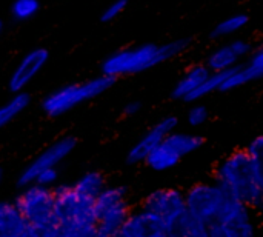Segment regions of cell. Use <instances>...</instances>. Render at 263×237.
Masks as SVG:
<instances>
[{
  "label": "cell",
  "mask_w": 263,
  "mask_h": 237,
  "mask_svg": "<svg viewBox=\"0 0 263 237\" xmlns=\"http://www.w3.org/2000/svg\"><path fill=\"white\" fill-rule=\"evenodd\" d=\"M214 182L228 196L260 213L263 204L262 159L251 157L245 150H236L217 163Z\"/></svg>",
  "instance_id": "6da1fadb"
},
{
  "label": "cell",
  "mask_w": 263,
  "mask_h": 237,
  "mask_svg": "<svg viewBox=\"0 0 263 237\" xmlns=\"http://www.w3.org/2000/svg\"><path fill=\"white\" fill-rule=\"evenodd\" d=\"M230 46H231V49L234 51V54L237 56L239 60L248 59L250 54L256 49L253 42H250L247 39H234L233 42H230Z\"/></svg>",
  "instance_id": "83f0119b"
},
{
  "label": "cell",
  "mask_w": 263,
  "mask_h": 237,
  "mask_svg": "<svg viewBox=\"0 0 263 237\" xmlns=\"http://www.w3.org/2000/svg\"><path fill=\"white\" fill-rule=\"evenodd\" d=\"M180 157L177 154H174L163 142L160 145H157L145 159L143 163L148 165V168H151L153 171H170L173 168H176L180 163Z\"/></svg>",
  "instance_id": "ac0fdd59"
},
{
  "label": "cell",
  "mask_w": 263,
  "mask_h": 237,
  "mask_svg": "<svg viewBox=\"0 0 263 237\" xmlns=\"http://www.w3.org/2000/svg\"><path fill=\"white\" fill-rule=\"evenodd\" d=\"M77 147V139L72 136H63L57 139L52 145H49L46 150H43L26 168L22 171L18 177V185L26 187L34 182L35 176L46 170V168H57L59 163H62Z\"/></svg>",
  "instance_id": "30bf717a"
},
{
  "label": "cell",
  "mask_w": 263,
  "mask_h": 237,
  "mask_svg": "<svg viewBox=\"0 0 263 237\" xmlns=\"http://www.w3.org/2000/svg\"><path fill=\"white\" fill-rule=\"evenodd\" d=\"M126 6H128V0H114L112 3H109L106 8H105V11L102 12V17H100V20L102 22H112V20H116L125 9H126Z\"/></svg>",
  "instance_id": "4316f807"
},
{
  "label": "cell",
  "mask_w": 263,
  "mask_h": 237,
  "mask_svg": "<svg viewBox=\"0 0 263 237\" xmlns=\"http://www.w3.org/2000/svg\"><path fill=\"white\" fill-rule=\"evenodd\" d=\"M245 151L251 156V157H254V159H262V154H263V137L262 136H257V137H254L250 143H248V147L245 148Z\"/></svg>",
  "instance_id": "4dcf8cb0"
},
{
  "label": "cell",
  "mask_w": 263,
  "mask_h": 237,
  "mask_svg": "<svg viewBox=\"0 0 263 237\" xmlns=\"http://www.w3.org/2000/svg\"><path fill=\"white\" fill-rule=\"evenodd\" d=\"M34 236L35 237H65V228L54 219L52 222L35 228L34 230Z\"/></svg>",
  "instance_id": "f1b7e54d"
},
{
  "label": "cell",
  "mask_w": 263,
  "mask_h": 237,
  "mask_svg": "<svg viewBox=\"0 0 263 237\" xmlns=\"http://www.w3.org/2000/svg\"><path fill=\"white\" fill-rule=\"evenodd\" d=\"M263 76V51L256 48L245 65H236L231 68L220 86V91H231L240 86H245L251 82L259 80Z\"/></svg>",
  "instance_id": "5bb4252c"
},
{
  "label": "cell",
  "mask_w": 263,
  "mask_h": 237,
  "mask_svg": "<svg viewBox=\"0 0 263 237\" xmlns=\"http://www.w3.org/2000/svg\"><path fill=\"white\" fill-rule=\"evenodd\" d=\"M239 59L234 54V51L231 49L230 43L222 45L219 48H216L206 59V68L211 72H222V71H228L231 68H234L236 65H239Z\"/></svg>",
  "instance_id": "44dd1931"
},
{
  "label": "cell",
  "mask_w": 263,
  "mask_h": 237,
  "mask_svg": "<svg viewBox=\"0 0 263 237\" xmlns=\"http://www.w3.org/2000/svg\"><path fill=\"white\" fill-rule=\"evenodd\" d=\"M23 190L15 197L14 204L18 208L20 214L29 224L32 230L40 228L54 217V190L42 187L37 184H29L22 187Z\"/></svg>",
  "instance_id": "52a82bcc"
},
{
  "label": "cell",
  "mask_w": 263,
  "mask_h": 237,
  "mask_svg": "<svg viewBox=\"0 0 263 237\" xmlns=\"http://www.w3.org/2000/svg\"><path fill=\"white\" fill-rule=\"evenodd\" d=\"M31 103L29 94L25 91L15 93L14 97H11L5 105L0 106V130L5 128L8 123H11L18 114H22Z\"/></svg>",
  "instance_id": "7402d4cb"
},
{
  "label": "cell",
  "mask_w": 263,
  "mask_h": 237,
  "mask_svg": "<svg viewBox=\"0 0 263 237\" xmlns=\"http://www.w3.org/2000/svg\"><path fill=\"white\" fill-rule=\"evenodd\" d=\"M114 83H116V79L102 74L83 83H71V85L62 86L43 99L42 110L46 116L52 119L60 117L69 113L71 110H74L77 105L105 94L108 89L112 88Z\"/></svg>",
  "instance_id": "3957f363"
},
{
  "label": "cell",
  "mask_w": 263,
  "mask_h": 237,
  "mask_svg": "<svg viewBox=\"0 0 263 237\" xmlns=\"http://www.w3.org/2000/svg\"><path fill=\"white\" fill-rule=\"evenodd\" d=\"M2 31H3V23H2V20H0V34H2Z\"/></svg>",
  "instance_id": "74e56055"
},
{
  "label": "cell",
  "mask_w": 263,
  "mask_h": 237,
  "mask_svg": "<svg viewBox=\"0 0 263 237\" xmlns=\"http://www.w3.org/2000/svg\"><path fill=\"white\" fill-rule=\"evenodd\" d=\"M48 60L49 52L45 48H34L29 52H26L9 77V89L14 94L22 93L34 80V77L45 68Z\"/></svg>",
  "instance_id": "7c38bea8"
},
{
  "label": "cell",
  "mask_w": 263,
  "mask_h": 237,
  "mask_svg": "<svg viewBox=\"0 0 263 237\" xmlns=\"http://www.w3.org/2000/svg\"><path fill=\"white\" fill-rule=\"evenodd\" d=\"M25 237H35V236H34V230H32V231H31L29 234H26V236H25Z\"/></svg>",
  "instance_id": "8d00e7d4"
},
{
  "label": "cell",
  "mask_w": 263,
  "mask_h": 237,
  "mask_svg": "<svg viewBox=\"0 0 263 237\" xmlns=\"http://www.w3.org/2000/svg\"><path fill=\"white\" fill-rule=\"evenodd\" d=\"M190 39H174L163 45L146 43L142 46L120 49L102 63V74L117 79L120 76H133L148 71L163 62L180 56L188 46Z\"/></svg>",
  "instance_id": "7a4b0ae2"
},
{
  "label": "cell",
  "mask_w": 263,
  "mask_h": 237,
  "mask_svg": "<svg viewBox=\"0 0 263 237\" xmlns=\"http://www.w3.org/2000/svg\"><path fill=\"white\" fill-rule=\"evenodd\" d=\"M140 210L171 228L185 213V196L179 188H157L140 204Z\"/></svg>",
  "instance_id": "ba28073f"
},
{
  "label": "cell",
  "mask_w": 263,
  "mask_h": 237,
  "mask_svg": "<svg viewBox=\"0 0 263 237\" xmlns=\"http://www.w3.org/2000/svg\"><path fill=\"white\" fill-rule=\"evenodd\" d=\"M177 128V119L174 116H166L163 119H160L153 128H149L142 139H139L131 150L128 151L126 156V162L129 165H139L143 163L146 156L157 147L162 143V140Z\"/></svg>",
  "instance_id": "8fae6325"
},
{
  "label": "cell",
  "mask_w": 263,
  "mask_h": 237,
  "mask_svg": "<svg viewBox=\"0 0 263 237\" xmlns=\"http://www.w3.org/2000/svg\"><path fill=\"white\" fill-rule=\"evenodd\" d=\"M211 71L206 68V65H194L191 66L183 77L177 82V85L173 89V97L179 100H186L208 77Z\"/></svg>",
  "instance_id": "e0dca14e"
},
{
  "label": "cell",
  "mask_w": 263,
  "mask_h": 237,
  "mask_svg": "<svg viewBox=\"0 0 263 237\" xmlns=\"http://www.w3.org/2000/svg\"><path fill=\"white\" fill-rule=\"evenodd\" d=\"M105 187H106V179L100 171H88V173L82 174L72 184V188L79 194H82L83 197H88L91 200H94Z\"/></svg>",
  "instance_id": "ffe728a7"
},
{
  "label": "cell",
  "mask_w": 263,
  "mask_h": 237,
  "mask_svg": "<svg viewBox=\"0 0 263 237\" xmlns=\"http://www.w3.org/2000/svg\"><path fill=\"white\" fill-rule=\"evenodd\" d=\"M174 154H177L180 159L196 153L200 150L205 143V139L199 134L193 133H179V131H171L163 140H162Z\"/></svg>",
  "instance_id": "2e32d148"
},
{
  "label": "cell",
  "mask_w": 263,
  "mask_h": 237,
  "mask_svg": "<svg viewBox=\"0 0 263 237\" xmlns=\"http://www.w3.org/2000/svg\"><path fill=\"white\" fill-rule=\"evenodd\" d=\"M208 237H227L225 233L222 231L220 225L217 222H213L208 225Z\"/></svg>",
  "instance_id": "d6a6232c"
},
{
  "label": "cell",
  "mask_w": 263,
  "mask_h": 237,
  "mask_svg": "<svg viewBox=\"0 0 263 237\" xmlns=\"http://www.w3.org/2000/svg\"><path fill=\"white\" fill-rule=\"evenodd\" d=\"M250 22V17L248 14L245 12H237V14H233L230 17H227L225 20H222L211 32V37L213 39H225V37H230V35H234L237 34L239 31H242Z\"/></svg>",
  "instance_id": "603a6c76"
},
{
  "label": "cell",
  "mask_w": 263,
  "mask_h": 237,
  "mask_svg": "<svg viewBox=\"0 0 263 237\" xmlns=\"http://www.w3.org/2000/svg\"><path fill=\"white\" fill-rule=\"evenodd\" d=\"M183 196L186 213L193 214L208 225L217 222L225 204L231 197L214 180L197 182L191 185L186 191H183Z\"/></svg>",
  "instance_id": "8992f818"
},
{
  "label": "cell",
  "mask_w": 263,
  "mask_h": 237,
  "mask_svg": "<svg viewBox=\"0 0 263 237\" xmlns=\"http://www.w3.org/2000/svg\"><path fill=\"white\" fill-rule=\"evenodd\" d=\"M171 237H208V224L185 213L171 228Z\"/></svg>",
  "instance_id": "d6986e66"
},
{
  "label": "cell",
  "mask_w": 263,
  "mask_h": 237,
  "mask_svg": "<svg viewBox=\"0 0 263 237\" xmlns=\"http://www.w3.org/2000/svg\"><path fill=\"white\" fill-rule=\"evenodd\" d=\"M140 110H142V103L140 102H137V100L128 102L125 105V108H123V114L128 116V117H131V116H136L137 113H140Z\"/></svg>",
  "instance_id": "1f68e13d"
},
{
  "label": "cell",
  "mask_w": 263,
  "mask_h": 237,
  "mask_svg": "<svg viewBox=\"0 0 263 237\" xmlns=\"http://www.w3.org/2000/svg\"><path fill=\"white\" fill-rule=\"evenodd\" d=\"M114 237H171V233L166 225L139 208L129 213Z\"/></svg>",
  "instance_id": "4fadbf2b"
},
{
  "label": "cell",
  "mask_w": 263,
  "mask_h": 237,
  "mask_svg": "<svg viewBox=\"0 0 263 237\" xmlns=\"http://www.w3.org/2000/svg\"><path fill=\"white\" fill-rule=\"evenodd\" d=\"M32 231L14 202L0 200V237H25Z\"/></svg>",
  "instance_id": "9a60e30c"
},
{
  "label": "cell",
  "mask_w": 263,
  "mask_h": 237,
  "mask_svg": "<svg viewBox=\"0 0 263 237\" xmlns=\"http://www.w3.org/2000/svg\"><path fill=\"white\" fill-rule=\"evenodd\" d=\"M40 9L39 0H14L11 5V15L14 20L25 22L34 17Z\"/></svg>",
  "instance_id": "d4e9b609"
},
{
  "label": "cell",
  "mask_w": 263,
  "mask_h": 237,
  "mask_svg": "<svg viewBox=\"0 0 263 237\" xmlns=\"http://www.w3.org/2000/svg\"><path fill=\"white\" fill-rule=\"evenodd\" d=\"M54 190V217L65 230H92L96 227L92 200L79 194L72 185Z\"/></svg>",
  "instance_id": "277c9868"
},
{
  "label": "cell",
  "mask_w": 263,
  "mask_h": 237,
  "mask_svg": "<svg viewBox=\"0 0 263 237\" xmlns=\"http://www.w3.org/2000/svg\"><path fill=\"white\" fill-rule=\"evenodd\" d=\"M217 224L227 237H260L259 211L233 197L225 204Z\"/></svg>",
  "instance_id": "9c48e42d"
},
{
  "label": "cell",
  "mask_w": 263,
  "mask_h": 237,
  "mask_svg": "<svg viewBox=\"0 0 263 237\" xmlns=\"http://www.w3.org/2000/svg\"><path fill=\"white\" fill-rule=\"evenodd\" d=\"M210 119V111L205 105H194L190 108L188 114H186V120L193 128H199L202 125H205Z\"/></svg>",
  "instance_id": "484cf974"
},
{
  "label": "cell",
  "mask_w": 263,
  "mask_h": 237,
  "mask_svg": "<svg viewBox=\"0 0 263 237\" xmlns=\"http://www.w3.org/2000/svg\"><path fill=\"white\" fill-rule=\"evenodd\" d=\"M59 180V171L57 168H46L43 171H40L32 184L42 185V187H48V188H54V185Z\"/></svg>",
  "instance_id": "f546056e"
},
{
  "label": "cell",
  "mask_w": 263,
  "mask_h": 237,
  "mask_svg": "<svg viewBox=\"0 0 263 237\" xmlns=\"http://www.w3.org/2000/svg\"><path fill=\"white\" fill-rule=\"evenodd\" d=\"M86 237H109V236L103 234V233H102V231H99L97 228H92V230L86 234Z\"/></svg>",
  "instance_id": "e575fe53"
},
{
  "label": "cell",
  "mask_w": 263,
  "mask_h": 237,
  "mask_svg": "<svg viewBox=\"0 0 263 237\" xmlns=\"http://www.w3.org/2000/svg\"><path fill=\"white\" fill-rule=\"evenodd\" d=\"M230 71V69H228ZM228 71H222V72H210L208 77L202 82V85L185 100V102H199L200 99L213 94L214 91H220V86L228 74Z\"/></svg>",
  "instance_id": "cb8c5ba5"
},
{
  "label": "cell",
  "mask_w": 263,
  "mask_h": 237,
  "mask_svg": "<svg viewBox=\"0 0 263 237\" xmlns=\"http://www.w3.org/2000/svg\"><path fill=\"white\" fill-rule=\"evenodd\" d=\"M92 208L96 228L106 236L114 237L133 211L128 202V188L123 185H106L92 200Z\"/></svg>",
  "instance_id": "5b68a950"
},
{
  "label": "cell",
  "mask_w": 263,
  "mask_h": 237,
  "mask_svg": "<svg viewBox=\"0 0 263 237\" xmlns=\"http://www.w3.org/2000/svg\"><path fill=\"white\" fill-rule=\"evenodd\" d=\"M2 180H3V170L0 168V184H2Z\"/></svg>",
  "instance_id": "d590c367"
},
{
  "label": "cell",
  "mask_w": 263,
  "mask_h": 237,
  "mask_svg": "<svg viewBox=\"0 0 263 237\" xmlns=\"http://www.w3.org/2000/svg\"><path fill=\"white\" fill-rule=\"evenodd\" d=\"M89 231L91 230H65V237H86Z\"/></svg>",
  "instance_id": "836d02e7"
}]
</instances>
